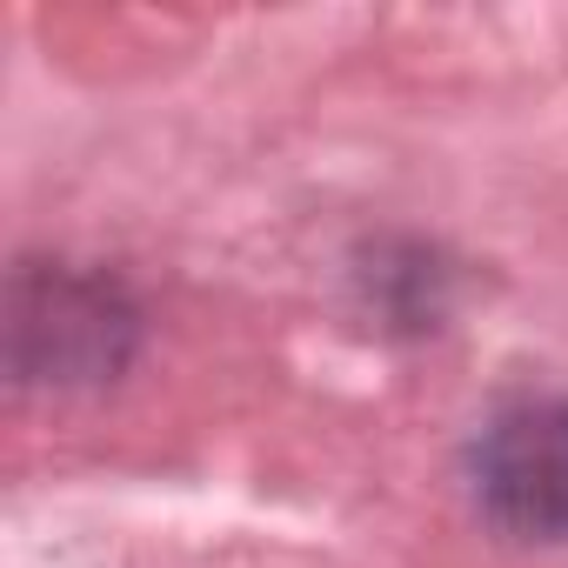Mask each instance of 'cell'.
<instances>
[{
  "label": "cell",
  "mask_w": 568,
  "mask_h": 568,
  "mask_svg": "<svg viewBox=\"0 0 568 568\" xmlns=\"http://www.w3.org/2000/svg\"><path fill=\"white\" fill-rule=\"evenodd\" d=\"M481 501L521 535H568V402L508 408L475 455Z\"/></svg>",
  "instance_id": "obj_1"
}]
</instances>
